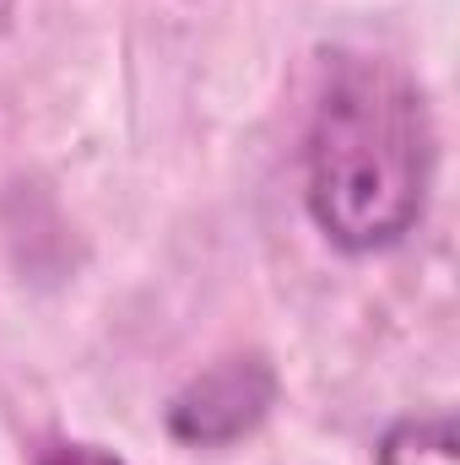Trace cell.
I'll use <instances>...</instances> for the list:
<instances>
[{
    "label": "cell",
    "instance_id": "3",
    "mask_svg": "<svg viewBox=\"0 0 460 465\" xmlns=\"http://www.w3.org/2000/svg\"><path fill=\"white\" fill-rule=\"evenodd\" d=\"M379 465H455V417L450 411H417L385 428Z\"/></svg>",
    "mask_w": 460,
    "mask_h": 465
},
{
    "label": "cell",
    "instance_id": "2",
    "mask_svg": "<svg viewBox=\"0 0 460 465\" xmlns=\"http://www.w3.org/2000/svg\"><path fill=\"white\" fill-rule=\"evenodd\" d=\"M276 406V368L260 351H238L195 373L174 401H168V439L190 450H228L249 439Z\"/></svg>",
    "mask_w": 460,
    "mask_h": 465
},
{
    "label": "cell",
    "instance_id": "1",
    "mask_svg": "<svg viewBox=\"0 0 460 465\" xmlns=\"http://www.w3.org/2000/svg\"><path fill=\"white\" fill-rule=\"evenodd\" d=\"M309 217L336 249L374 254L417 228L434 184V119L412 76L342 54L309 119Z\"/></svg>",
    "mask_w": 460,
    "mask_h": 465
},
{
    "label": "cell",
    "instance_id": "4",
    "mask_svg": "<svg viewBox=\"0 0 460 465\" xmlns=\"http://www.w3.org/2000/svg\"><path fill=\"white\" fill-rule=\"evenodd\" d=\"M38 465H125V460L98 450V444H55V450H44Z\"/></svg>",
    "mask_w": 460,
    "mask_h": 465
}]
</instances>
